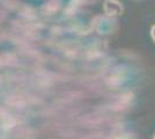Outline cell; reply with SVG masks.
I'll return each mask as SVG.
<instances>
[{
  "instance_id": "cell-1",
  "label": "cell",
  "mask_w": 155,
  "mask_h": 139,
  "mask_svg": "<svg viewBox=\"0 0 155 139\" xmlns=\"http://www.w3.org/2000/svg\"><path fill=\"white\" fill-rule=\"evenodd\" d=\"M104 12L108 15H120L123 13V7L120 5V2H118L117 0H105L104 1Z\"/></svg>"
},
{
  "instance_id": "cell-2",
  "label": "cell",
  "mask_w": 155,
  "mask_h": 139,
  "mask_svg": "<svg viewBox=\"0 0 155 139\" xmlns=\"http://www.w3.org/2000/svg\"><path fill=\"white\" fill-rule=\"evenodd\" d=\"M150 35H152V37H153V40L155 41V25L152 27V29H150Z\"/></svg>"
},
{
  "instance_id": "cell-3",
  "label": "cell",
  "mask_w": 155,
  "mask_h": 139,
  "mask_svg": "<svg viewBox=\"0 0 155 139\" xmlns=\"http://www.w3.org/2000/svg\"><path fill=\"white\" fill-rule=\"evenodd\" d=\"M153 139H155V136H154V138H153Z\"/></svg>"
}]
</instances>
